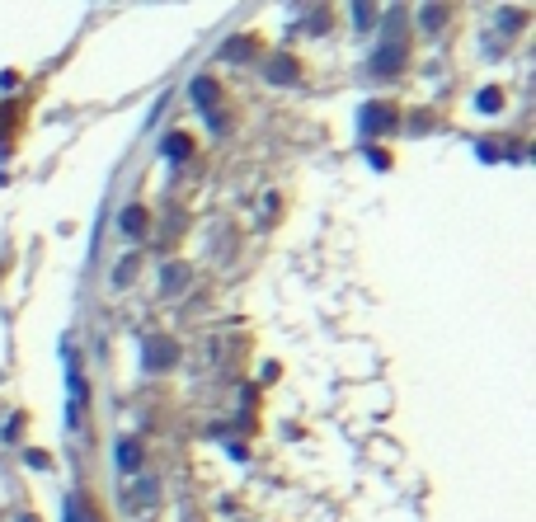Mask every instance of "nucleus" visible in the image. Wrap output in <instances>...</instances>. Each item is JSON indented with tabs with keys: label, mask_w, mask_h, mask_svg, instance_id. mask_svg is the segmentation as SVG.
Returning <instances> with one entry per match:
<instances>
[{
	"label": "nucleus",
	"mask_w": 536,
	"mask_h": 522,
	"mask_svg": "<svg viewBox=\"0 0 536 522\" xmlns=\"http://www.w3.org/2000/svg\"><path fill=\"white\" fill-rule=\"evenodd\" d=\"M193 99H203L198 109L212 118V127H226V118H221V90H217V80H212V76L193 80Z\"/></svg>",
	"instance_id": "obj_1"
},
{
	"label": "nucleus",
	"mask_w": 536,
	"mask_h": 522,
	"mask_svg": "<svg viewBox=\"0 0 536 522\" xmlns=\"http://www.w3.org/2000/svg\"><path fill=\"white\" fill-rule=\"evenodd\" d=\"M174 358H179V344H174V339H151V344H146V367H151V372L170 367Z\"/></svg>",
	"instance_id": "obj_2"
},
{
	"label": "nucleus",
	"mask_w": 536,
	"mask_h": 522,
	"mask_svg": "<svg viewBox=\"0 0 536 522\" xmlns=\"http://www.w3.org/2000/svg\"><path fill=\"white\" fill-rule=\"evenodd\" d=\"M391 118H395V113L386 109V104H367V113H363V132H381V127H391Z\"/></svg>",
	"instance_id": "obj_3"
},
{
	"label": "nucleus",
	"mask_w": 536,
	"mask_h": 522,
	"mask_svg": "<svg viewBox=\"0 0 536 522\" xmlns=\"http://www.w3.org/2000/svg\"><path fill=\"white\" fill-rule=\"evenodd\" d=\"M268 80H297V62L292 57H273L268 62Z\"/></svg>",
	"instance_id": "obj_4"
},
{
	"label": "nucleus",
	"mask_w": 536,
	"mask_h": 522,
	"mask_svg": "<svg viewBox=\"0 0 536 522\" xmlns=\"http://www.w3.org/2000/svg\"><path fill=\"white\" fill-rule=\"evenodd\" d=\"M165 156H174V160H179V156H189V137H184V132H174L170 142H165Z\"/></svg>",
	"instance_id": "obj_5"
},
{
	"label": "nucleus",
	"mask_w": 536,
	"mask_h": 522,
	"mask_svg": "<svg viewBox=\"0 0 536 522\" xmlns=\"http://www.w3.org/2000/svg\"><path fill=\"white\" fill-rule=\"evenodd\" d=\"M123 226L132 231V236H137V231L146 226V212H142V207H127V212H123Z\"/></svg>",
	"instance_id": "obj_6"
},
{
	"label": "nucleus",
	"mask_w": 536,
	"mask_h": 522,
	"mask_svg": "<svg viewBox=\"0 0 536 522\" xmlns=\"http://www.w3.org/2000/svg\"><path fill=\"white\" fill-rule=\"evenodd\" d=\"M499 104H504V95H499V90H485V95H480V109H485V113H494Z\"/></svg>",
	"instance_id": "obj_7"
},
{
	"label": "nucleus",
	"mask_w": 536,
	"mask_h": 522,
	"mask_svg": "<svg viewBox=\"0 0 536 522\" xmlns=\"http://www.w3.org/2000/svg\"><path fill=\"white\" fill-rule=\"evenodd\" d=\"M118 461H123V466H137V447H132V443L118 447Z\"/></svg>",
	"instance_id": "obj_8"
}]
</instances>
